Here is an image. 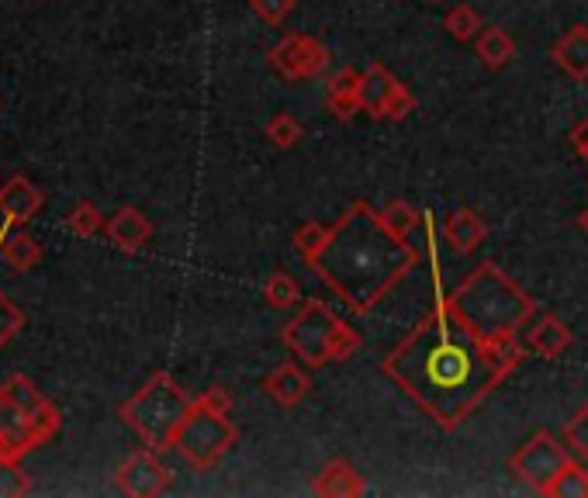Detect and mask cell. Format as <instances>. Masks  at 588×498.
Wrapping results in <instances>:
<instances>
[{"label": "cell", "instance_id": "5bb4252c", "mask_svg": "<svg viewBox=\"0 0 588 498\" xmlns=\"http://www.w3.org/2000/svg\"><path fill=\"white\" fill-rule=\"evenodd\" d=\"M364 491H367L364 474H360L350 461H329L312 482V495H318V498H360Z\"/></svg>", "mask_w": 588, "mask_h": 498}, {"label": "cell", "instance_id": "7402d4cb", "mask_svg": "<svg viewBox=\"0 0 588 498\" xmlns=\"http://www.w3.org/2000/svg\"><path fill=\"white\" fill-rule=\"evenodd\" d=\"M329 236H333V225H322V222H301V225L295 228V249H298L301 263L312 266V263H315V257L322 253V249H326Z\"/></svg>", "mask_w": 588, "mask_h": 498}, {"label": "cell", "instance_id": "603a6c76", "mask_svg": "<svg viewBox=\"0 0 588 498\" xmlns=\"http://www.w3.org/2000/svg\"><path fill=\"white\" fill-rule=\"evenodd\" d=\"M443 28H447L453 38H458V42H474V38H478V32H481L485 25H481V14L474 11L471 4H458V8L447 11Z\"/></svg>", "mask_w": 588, "mask_h": 498}, {"label": "cell", "instance_id": "836d02e7", "mask_svg": "<svg viewBox=\"0 0 588 498\" xmlns=\"http://www.w3.org/2000/svg\"><path fill=\"white\" fill-rule=\"evenodd\" d=\"M578 228H581V233L588 236V208H585V212L578 215Z\"/></svg>", "mask_w": 588, "mask_h": 498}, {"label": "cell", "instance_id": "277c9868", "mask_svg": "<svg viewBox=\"0 0 588 498\" xmlns=\"http://www.w3.org/2000/svg\"><path fill=\"white\" fill-rule=\"evenodd\" d=\"M191 409H195V398L187 395L166 371H157L118 409V415L125 419V426L142 439V447L163 453L174 447V439Z\"/></svg>", "mask_w": 588, "mask_h": 498}, {"label": "cell", "instance_id": "9c48e42d", "mask_svg": "<svg viewBox=\"0 0 588 498\" xmlns=\"http://www.w3.org/2000/svg\"><path fill=\"white\" fill-rule=\"evenodd\" d=\"M49 444L32 412L0 385V461H22L25 453Z\"/></svg>", "mask_w": 588, "mask_h": 498}, {"label": "cell", "instance_id": "9a60e30c", "mask_svg": "<svg viewBox=\"0 0 588 498\" xmlns=\"http://www.w3.org/2000/svg\"><path fill=\"white\" fill-rule=\"evenodd\" d=\"M42 204H46V195L28 177H11L0 187V215L14 225H25Z\"/></svg>", "mask_w": 588, "mask_h": 498}, {"label": "cell", "instance_id": "ba28073f", "mask_svg": "<svg viewBox=\"0 0 588 498\" xmlns=\"http://www.w3.org/2000/svg\"><path fill=\"white\" fill-rule=\"evenodd\" d=\"M329 49L326 42H318L315 35H301V32H291L284 35L280 42L271 49V66L284 76V80H315L329 70Z\"/></svg>", "mask_w": 588, "mask_h": 498}, {"label": "cell", "instance_id": "8992f818", "mask_svg": "<svg viewBox=\"0 0 588 498\" xmlns=\"http://www.w3.org/2000/svg\"><path fill=\"white\" fill-rule=\"evenodd\" d=\"M239 429L229 415L212 412L195 401V409L187 412L184 426L174 439V450L184 457L187 464L198 468V471H212L225 453L236 447Z\"/></svg>", "mask_w": 588, "mask_h": 498}, {"label": "cell", "instance_id": "44dd1931", "mask_svg": "<svg viewBox=\"0 0 588 498\" xmlns=\"http://www.w3.org/2000/svg\"><path fill=\"white\" fill-rule=\"evenodd\" d=\"M547 498H588V464L572 457L543 491Z\"/></svg>", "mask_w": 588, "mask_h": 498}, {"label": "cell", "instance_id": "52a82bcc", "mask_svg": "<svg viewBox=\"0 0 588 498\" xmlns=\"http://www.w3.org/2000/svg\"><path fill=\"white\" fill-rule=\"evenodd\" d=\"M572 461V447L561 444V439L550 433V429H540L526 439V444L512 453L509 461V474L516 477V482L529 485L537 495L547 491V485L554 482L558 471Z\"/></svg>", "mask_w": 588, "mask_h": 498}, {"label": "cell", "instance_id": "cb8c5ba5", "mask_svg": "<svg viewBox=\"0 0 588 498\" xmlns=\"http://www.w3.org/2000/svg\"><path fill=\"white\" fill-rule=\"evenodd\" d=\"M381 219H385V225L391 228V233L402 236V239H409L415 228H420V212H415L412 201H405V198H395L381 212Z\"/></svg>", "mask_w": 588, "mask_h": 498}, {"label": "cell", "instance_id": "f1b7e54d", "mask_svg": "<svg viewBox=\"0 0 588 498\" xmlns=\"http://www.w3.org/2000/svg\"><path fill=\"white\" fill-rule=\"evenodd\" d=\"M25 329V315H22V309L0 291V350L8 347V343Z\"/></svg>", "mask_w": 588, "mask_h": 498}, {"label": "cell", "instance_id": "d4e9b609", "mask_svg": "<svg viewBox=\"0 0 588 498\" xmlns=\"http://www.w3.org/2000/svg\"><path fill=\"white\" fill-rule=\"evenodd\" d=\"M263 298H267L271 309H295V304L301 301V287L291 274H274L267 281V287H263Z\"/></svg>", "mask_w": 588, "mask_h": 498}, {"label": "cell", "instance_id": "83f0119b", "mask_svg": "<svg viewBox=\"0 0 588 498\" xmlns=\"http://www.w3.org/2000/svg\"><path fill=\"white\" fill-rule=\"evenodd\" d=\"M564 444L572 447V453L578 457V461L588 464V401L575 412V419H567V426H564Z\"/></svg>", "mask_w": 588, "mask_h": 498}, {"label": "cell", "instance_id": "4fadbf2b", "mask_svg": "<svg viewBox=\"0 0 588 498\" xmlns=\"http://www.w3.org/2000/svg\"><path fill=\"white\" fill-rule=\"evenodd\" d=\"M309 391H312V377L305 368H298V363H280L277 371L263 377V395L277 401L280 409H295Z\"/></svg>", "mask_w": 588, "mask_h": 498}, {"label": "cell", "instance_id": "5b68a950", "mask_svg": "<svg viewBox=\"0 0 588 498\" xmlns=\"http://www.w3.org/2000/svg\"><path fill=\"white\" fill-rule=\"evenodd\" d=\"M284 347H288L301 363L309 368H329V363H343L350 360L364 336H360L353 325L339 319L326 301H305L298 309V315L280 329Z\"/></svg>", "mask_w": 588, "mask_h": 498}, {"label": "cell", "instance_id": "e575fe53", "mask_svg": "<svg viewBox=\"0 0 588 498\" xmlns=\"http://www.w3.org/2000/svg\"><path fill=\"white\" fill-rule=\"evenodd\" d=\"M433 4H440V0H433Z\"/></svg>", "mask_w": 588, "mask_h": 498}, {"label": "cell", "instance_id": "1f68e13d", "mask_svg": "<svg viewBox=\"0 0 588 498\" xmlns=\"http://www.w3.org/2000/svg\"><path fill=\"white\" fill-rule=\"evenodd\" d=\"M195 401H198V406H204V409H212V412H222V415L233 412V395L225 391V388H208V391L198 395Z\"/></svg>", "mask_w": 588, "mask_h": 498}, {"label": "cell", "instance_id": "30bf717a", "mask_svg": "<svg viewBox=\"0 0 588 498\" xmlns=\"http://www.w3.org/2000/svg\"><path fill=\"white\" fill-rule=\"evenodd\" d=\"M118 491L128 498H157L174 485V471L160 461V450H139L118 468Z\"/></svg>", "mask_w": 588, "mask_h": 498}, {"label": "cell", "instance_id": "4316f807", "mask_svg": "<svg viewBox=\"0 0 588 498\" xmlns=\"http://www.w3.org/2000/svg\"><path fill=\"white\" fill-rule=\"evenodd\" d=\"M301 136H305V128H301V122L295 119V114H288V111L274 114V119L267 122V139L277 149H295L301 142Z\"/></svg>", "mask_w": 588, "mask_h": 498}, {"label": "cell", "instance_id": "7c38bea8", "mask_svg": "<svg viewBox=\"0 0 588 498\" xmlns=\"http://www.w3.org/2000/svg\"><path fill=\"white\" fill-rule=\"evenodd\" d=\"M526 343V350L529 353H537L543 360H558L564 357L567 350H572V343H575V333H572V325L561 322L558 315H540L537 325L529 329V336L523 339Z\"/></svg>", "mask_w": 588, "mask_h": 498}, {"label": "cell", "instance_id": "ffe728a7", "mask_svg": "<svg viewBox=\"0 0 588 498\" xmlns=\"http://www.w3.org/2000/svg\"><path fill=\"white\" fill-rule=\"evenodd\" d=\"M0 257H4L14 271H35L39 266V260H42V246L35 242L25 228H11V233L0 239Z\"/></svg>", "mask_w": 588, "mask_h": 498}, {"label": "cell", "instance_id": "2e32d148", "mask_svg": "<svg viewBox=\"0 0 588 498\" xmlns=\"http://www.w3.org/2000/svg\"><path fill=\"white\" fill-rule=\"evenodd\" d=\"M104 233L122 249V253H139V249L149 242V236H153V222H149L139 208L128 204V208H122V212H115V219H108Z\"/></svg>", "mask_w": 588, "mask_h": 498}, {"label": "cell", "instance_id": "4dcf8cb0", "mask_svg": "<svg viewBox=\"0 0 588 498\" xmlns=\"http://www.w3.org/2000/svg\"><path fill=\"white\" fill-rule=\"evenodd\" d=\"M295 4H298V0H250L253 14L260 17V22L274 25V28L288 22L291 11H295Z\"/></svg>", "mask_w": 588, "mask_h": 498}, {"label": "cell", "instance_id": "6da1fadb", "mask_svg": "<svg viewBox=\"0 0 588 498\" xmlns=\"http://www.w3.org/2000/svg\"><path fill=\"white\" fill-rule=\"evenodd\" d=\"M523 357L526 343L520 336H478L440 291L426 319L381 360V374L436 426L458 433L481 409V401L520 368Z\"/></svg>", "mask_w": 588, "mask_h": 498}, {"label": "cell", "instance_id": "d6986e66", "mask_svg": "<svg viewBox=\"0 0 588 498\" xmlns=\"http://www.w3.org/2000/svg\"><path fill=\"white\" fill-rule=\"evenodd\" d=\"M474 52H478V60L488 70H502L516 60V38L502 28H496V25H488L478 32V38H474Z\"/></svg>", "mask_w": 588, "mask_h": 498}, {"label": "cell", "instance_id": "ac0fdd59", "mask_svg": "<svg viewBox=\"0 0 588 498\" xmlns=\"http://www.w3.org/2000/svg\"><path fill=\"white\" fill-rule=\"evenodd\" d=\"M443 236H447L453 253L467 257V253H474V249H478L488 239V225H485V219L478 212H471V208H458V212L447 219Z\"/></svg>", "mask_w": 588, "mask_h": 498}, {"label": "cell", "instance_id": "f546056e", "mask_svg": "<svg viewBox=\"0 0 588 498\" xmlns=\"http://www.w3.org/2000/svg\"><path fill=\"white\" fill-rule=\"evenodd\" d=\"M28 491H32V482L28 474L17 468V461H0V498H17Z\"/></svg>", "mask_w": 588, "mask_h": 498}, {"label": "cell", "instance_id": "7a4b0ae2", "mask_svg": "<svg viewBox=\"0 0 588 498\" xmlns=\"http://www.w3.org/2000/svg\"><path fill=\"white\" fill-rule=\"evenodd\" d=\"M420 266V249L395 236L374 204L353 201L333 225L326 249L309 271L333 287L353 315H371Z\"/></svg>", "mask_w": 588, "mask_h": 498}, {"label": "cell", "instance_id": "484cf974", "mask_svg": "<svg viewBox=\"0 0 588 498\" xmlns=\"http://www.w3.org/2000/svg\"><path fill=\"white\" fill-rule=\"evenodd\" d=\"M108 222L101 219V212L93 208L90 201H80V204H73V212L66 215V228L73 236H80V239H90V236H98L101 228Z\"/></svg>", "mask_w": 588, "mask_h": 498}, {"label": "cell", "instance_id": "e0dca14e", "mask_svg": "<svg viewBox=\"0 0 588 498\" xmlns=\"http://www.w3.org/2000/svg\"><path fill=\"white\" fill-rule=\"evenodd\" d=\"M550 60H554L572 80H588V25H575L567 28L558 46L550 49Z\"/></svg>", "mask_w": 588, "mask_h": 498}, {"label": "cell", "instance_id": "3957f363", "mask_svg": "<svg viewBox=\"0 0 588 498\" xmlns=\"http://www.w3.org/2000/svg\"><path fill=\"white\" fill-rule=\"evenodd\" d=\"M447 304L485 339L520 336L523 325L537 315V301L491 260L474 266L447 295Z\"/></svg>", "mask_w": 588, "mask_h": 498}, {"label": "cell", "instance_id": "d6a6232c", "mask_svg": "<svg viewBox=\"0 0 588 498\" xmlns=\"http://www.w3.org/2000/svg\"><path fill=\"white\" fill-rule=\"evenodd\" d=\"M572 146H575L578 157L588 163V119H585L581 125H575V128H572Z\"/></svg>", "mask_w": 588, "mask_h": 498}, {"label": "cell", "instance_id": "8fae6325", "mask_svg": "<svg viewBox=\"0 0 588 498\" xmlns=\"http://www.w3.org/2000/svg\"><path fill=\"white\" fill-rule=\"evenodd\" d=\"M398 90H402V84L395 80V73L385 63H371L364 76H360V108H364V114H371V119L388 122V108Z\"/></svg>", "mask_w": 588, "mask_h": 498}]
</instances>
